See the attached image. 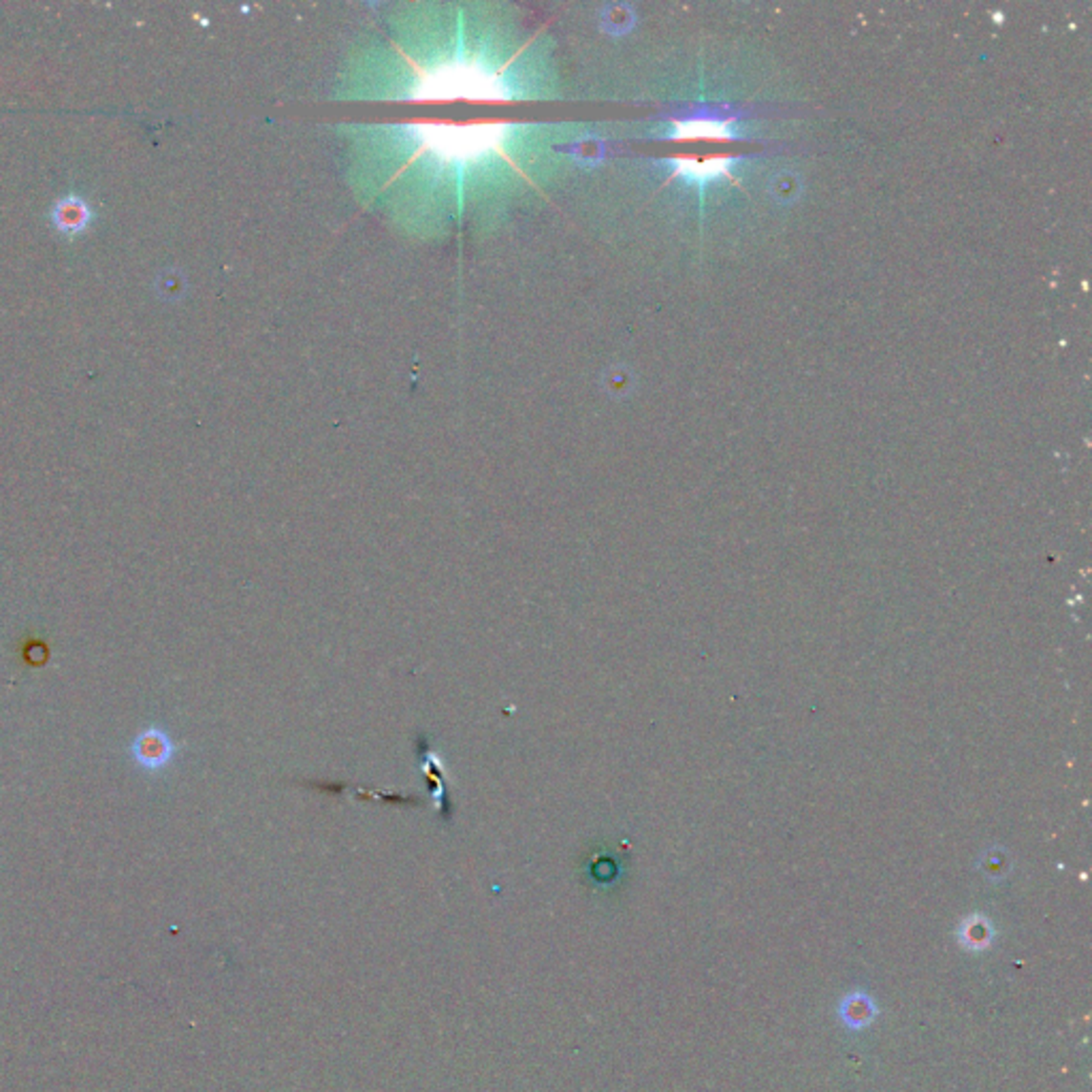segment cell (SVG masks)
Masks as SVG:
<instances>
[{
    "label": "cell",
    "mask_w": 1092,
    "mask_h": 1092,
    "mask_svg": "<svg viewBox=\"0 0 1092 1092\" xmlns=\"http://www.w3.org/2000/svg\"><path fill=\"white\" fill-rule=\"evenodd\" d=\"M675 173L672 176L675 178H682L689 184H696V186H704L708 181L719 179V178H732V165L736 162L734 157H711V158H704V160H698V158H691V157H677L675 160Z\"/></svg>",
    "instance_id": "cell-1"
},
{
    "label": "cell",
    "mask_w": 1092,
    "mask_h": 1092,
    "mask_svg": "<svg viewBox=\"0 0 1092 1092\" xmlns=\"http://www.w3.org/2000/svg\"><path fill=\"white\" fill-rule=\"evenodd\" d=\"M94 220V212L86 199L79 195L62 197L52 207V222L65 238H77Z\"/></svg>",
    "instance_id": "cell-2"
},
{
    "label": "cell",
    "mask_w": 1092,
    "mask_h": 1092,
    "mask_svg": "<svg viewBox=\"0 0 1092 1092\" xmlns=\"http://www.w3.org/2000/svg\"><path fill=\"white\" fill-rule=\"evenodd\" d=\"M133 755L141 766L150 770H158L169 764L173 755V745L169 736L158 730V727H148V730L136 736L133 745Z\"/></svg>",
    "instance_id": "cell-3"
},
{
    "label": "cell",
    "mask_w": 1092,
    "mask_h": 1092,
    "mask_svg": "<svg viewBox=\"0 0 1092 1092\" xmlns=\"http://www.w3.org/2000/svg\"><path fill=\"white\" fill-rule=\"evenodd\" d=\"M839 1014L845 1024L853 1028V1031H860V1028L869 1026L875 1020L877 1007L872 1003V998L869 995H864V992H851V995L843 998Z\"/></svg>",
    "instance_id": "cell-4"
},
{
    "label": "cell",
    "mask_w": 1092,
    "mask_h": 1092,
    "mask_svg": "<svg viewBox=\"0 0 1092 1092\" xmlns=\"http://www.w3.org/2000/svg\"><path fill=\"white\" fill-rule=\"evenodd\" d=\"M679 139H689V136H704V139H732V124L713 122V120H687V122H675Z\"/></svg>",
    "instance_id": "cell-5"
},
{
    "label": "cell",
    "mask_w": 1092,
    "mask_h": 1092,
    "mask_svg": "<svg viewBox=\"0 0 1092 1092\" xmlns=\"http://www.w3.org/2000/svg\"><path fill=\"white\" fill-rule=\"evenodd\" d=\"M958 939L969 952H984L992 943V926L988 922H964L958 931Z\"/></svg>",
    "instance_id": "cell-6"
}]
</instances>
